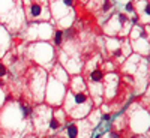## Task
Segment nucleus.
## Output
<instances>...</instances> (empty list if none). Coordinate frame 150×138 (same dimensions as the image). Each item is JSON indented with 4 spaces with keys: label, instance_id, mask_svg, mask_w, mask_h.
I'll return each instance as SVG.
<instances>
[{
    "label": "nucleus",
    "instance_id": "nucleus-1",
    "mask_svg": "<svg viewBox=\"0 0 150 138\" xmlns=\"http://www.w3.org/2000/svg\"><path fill=\"white\" fill-rule=\"evenodd\" d=\"M26 14L29 20H44L48 18V12H45L47 9V3L45 2H26Z\"/></svg>",
    "mask_w": 150,
    "mask_h": 138
},
{
    "label": "nucleus",
    "instance_id": "nucleus-2",
    "mask_svg": "<svg viewBox=\"0 0 150 138\" xmlns=\"http://www.w3.org/2000/svg\"><path fill=\"white\" fill-rule=\"evenodd\" d=\"M48 111H50L48 108L39 107V108L36 110V114L33 116L35 117V126H36V129L39 131V132H45L48 129V126H50V122H51V117L53 116H50V117L45 119V114H47Z\"/></svg>",
    "mask_w": 150,
    "mask_h": 138
},
{
    "label": "nucleus",
    "instance_id": "nucleus-3",
    "mask_svg": "<svg viewBox=\"0 0 150 138\" xmlns=\"http://www.w3.org/2000/svg\"><path fill=\"white\" fill-rule=\"evenodd\" d=\"M62 116H63V113H62V111H56V116L51 117V122H50V126H48V129L51 131V132L59 131L60 126L63 125V120L65 119H62Z\"/></svg>",
    "mask_w": 150,
    "mask_h": 138
},
{
    "label": "nucleus",
    "instance_id": "nucleus-4",
    "mask_svg": "<svg viewBox=\"0 0 150 138\" xmlns=\"http://www.w3.org/2000/svg\"><path fill=\"white\" fill-rule=\"evenodd\" d=\"M80 122H75V123H71L66 126L65 129V134H66V138H80Z\"/></svg>",
    "mask_w": 150,
    "mask_h": 138
},
{
    "label": "nucleus",
    "instance_id": "nucleus-5",
    "mask_svg": "<svg viewBox=\"0 0 150 138\" xmlns=\"http://www.w3.org/2000/svg\"><path fill=\"white\" fill-rule=\"evenodd\" d=\"M90 80H92V83H99L102 80V71L101 69H95V71H92V74H90Z\"/></svg>",
    "mask_w": 150,
    "mask_h": 138
},
{
    "label": "nucleus",
    "instance_id": "nucleus-6",
    "mask_svg": "<svg viewBox=\"0 0 150 138\" xmlns=\"http://www.w3.org/2000/svg\"><path fill=\"white\" fill-rule=\"evenodd\" d=\"M141 6H144V11H141V14H143V18L144 20H150V2H144V3H140Z\"/></svg>",
    "mask_w": 150,
    "mask_h": 138
},
{
    "label": "nucleus",
    "instance_id": "nucleus-7",
    "mask_svg": "<svg viewBox=\"0 0 150 138\" xmlns=\"http://www.w3.org/2000/svg\"><path fill=\"white\" fill-rule=\"evenodd\" d=\"M6 74H8V69H6V66L0 62V78H3V77H6Z\"/></svg>",
    "mask_w": 150,
    "mask_h": 138
},
{
    "label": "nucleus",
    "instance_id": "nucleus-8",
    "mask_svg": "<svg viewBox=\"0 0 150 138\" xmlns=\"http://www.w3.org/2000/svg\"><path fill=\"white\" fill-rule=\"evenodd\" d=\"M62 39H63V32H57L56 33V45H60L62 44Z\"/></svg>",
    "mask_w": 150,
    "mask_h": 138
}]
</instances>
